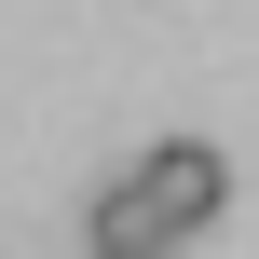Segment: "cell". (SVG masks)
I'll use <instances>...</instances> for the list:
<instances>
[{"mask_svg":"<svg viewBox=\"0 0 259 259\" xmlns=\"http://www.w3.org/2000/svg\"><path fill=\"white\" fill-rule=\"evenodd\" d=\"M219 205H232V164H219L205 137H178V150H150L123 191H96L82 232H96V259H164V246H191Z\"/></svg>","mask_w":259,"mask_h":259,"instance_id":"cell-1","label":"cell"}]
</instances>
